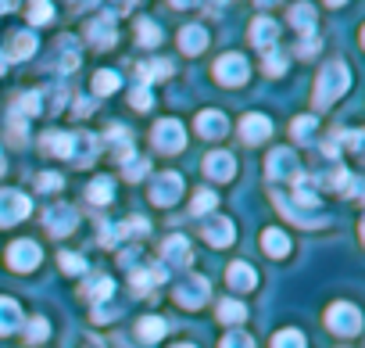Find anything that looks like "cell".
Returning <instances> with one entry per match:
<instances>
[{
    "mask_svg": "<svg viewBox=\"0 0 365 348\" xmlns=\"http://www.w3.org/2000/svg\"><path fill=\"white\" fill-rule=\"evenodd\" d=\"M326 327H329L333 334L354 337V334L361 330V312H358V305H351V302H333V305L326 309Z\"/></svg>",
    "mask_w": 365,
    "mask_h": 348,
    "instance_id": "2",
    "label": "cell"
},
{
    "mask_svg": "<svg viewBox=\"0 0 365 348\" xmlns=\"http://www.w3.org/2000/svg\"><path fill=\"white\" fill-rule=\"evenodd\" d=\"M262 248H265L269 259H287V255H290V237H287L283 230L269 227V230L262 234Z\"/></svg>",
    "mask_w": 365,
    "mask_h": 348,
    "instance_id": "23",
    "label": "cell"
},
{
    "mask_svg": "<svg viewBox=\"0 0 365 348\" xmlns=\"http://www.w3.org/2000/svg\"><path fill=\"white\" fill-rule=\"evenodd\" d=\"M83 294L90 298V302H97V305H104L111 294H115V280L111 277H90V284L83 287Z\"/></svg>",
    "mask_w": 365,
    "mask_h": 348,
    "instance_id": "28",
    "label": "cell"
},
{
    "mask_svg": "<svg viewBox=\"0 0 365 348\" xmlns=\"http://www.w3.org/2000/svg\"><path fill=\"white\" fill-rule=\"evenodd\" d=\"M219 319L230 323V327H237V323L247 319V305L237 302V298H222V302H219Z\"/></svg>",
    "mask_w": 365,
    "mask_h": 348,
    "instance_id": "30",
    "label": "cell"
},
{
    "mask_svg": "<svg viewBox=\"0 0 365 348\" xmlns=\"http://www.w3.org/2000/svg\"><path fill=\"white\" fill-rule=\"evenodd\" d=\"M86 36H90V44H93L97 51L115 47V15H101V19H93V22L86 26Z\"/></svg>",
    "mask_w": 365,
    "mask_h": 348,
    "instance_id": "14",
    "label": "cell"
},
{
    "mask_svg": "<svg viewBox=\"0 0 365 348\" xmlns=\"http://www.w3.org/2000/svg\"><path fill=\"white\" fill-rule=\"evenodd\" d=\"M290 133H294V140H301V144L315 140V115H297L294 126H290Z\"/></svg>",
    "mask_w": 365,
    "mask_h": 348,
    "instance_id": "38",
    "label": "cell"
},
{
    "mask_svg": "<svg viewBox=\"0 0 365 348\" xmlns=\"http://www.w3.org/2000/svg\"><path fill=\"white\" fill-rule=\"evenodd\" d=\"M351 86V69L344 61H329L319 69V79H315V108H329L336 97H344Z\"/></svg>",
    "mask_w": 365,
    "mask_h": 348,
    "instance_id": "1",
    "label": "cell"
},
{
    "mask_svg": "<svg viewBox=\"0 0 365 348\" xmlns=\"http://www.w3.org/2000/svg\"><path fill=\"white\" fill-rule=\"evenodd\" d=\"M129 104H133V108H140V111H147V108L154 104V97H150V90H147V86H136V90H133V97H129Z\"/></svg>",
    "mask_w": 365,
    "mask_h": 348,
    "instance_id": "50",
    "label": "cell"
},
{
    "mask_svg": "<svg viewBox=\"0 0 365 348\" xmlns=\"http://www.w3.org/2000/svg\"><path fill=\"white\" fill-rule=\"evenodd\" d=\"M165 330H168V323H165L161 316H143V319L136 323L140 341H161V337H165Z\"/></svg>",
    "mask_w": 365,
    "mask_h": 348,
    "instance_id": "31",
    "label": "cell"
},
{
    "mask_svg": "<svg viewBox=\"0 0 365 348\" xmlns=\"http://www.w3.org/2000/svg\"><path fill=\"white\" fill-rule=\"evenodd\" d=\"M26 136H29V122L19 119V115H11L8 119V140L11 144H26Z\"/></svg>",
    "mask_w": 365,
    "mask_h": 348,
    "instance_id": "45",
    "label": "cell"
},
{
    "mask_svg": "<svg viewBox=\"0 0 365 348\" xmlns=\"http://www.w3.org/2000/svg\"><path fill=\"white\" fill-rule=\"evenodd\" d=\"M51 19H54L51 0H33V4H29V22H33V26H47Z\"/></svg>",
    "mask_w": 365,
    "mask_h": 348,
    "instance_id": "42",
    "label": "cell"
},
{
    "mask_svg": "<svg viewBox=\"0 0 365 348\" xmlns=\"http://www.w3.org/2000/svg\"><path fill=\"white\" fill-rule=\"evenodd\" d=\"M240 136H244L247 144H262V140H269V136H272V122H269V115H262V111L244 115V122H240Z\"/></svg>",
    "mask_w": 365,
    "mask_h": 348,
    "instance_id": "12",
    "label": "cell"
},
{
    "mask_svg": "<svg viewBox=\"0 0 365 348\" xmlns=\"http://www.w3.org/2000/svg\"><path fill=\"white\" fill-rule=\"evenodd\" d=\"M136 36H140L143 47H158V44H161V29H158L154 19H140V22H136Z\"/></svg>",
    "mask_w": 365,
    "mask_h": 348,
    "instance_id": "37",
    "label": "cell"
},
{
    "mask_svg": "<svg viewBox=\"0 0 365 348\" xmlns=\"http://www.w3.org/2000/svg\"><path fill=\"white\" fill-rule=\"evenodd\" d=\"M215 202H219V198H215V191H208V187H205V191H197V194H194V216H208V212L215 209Z\"/></svg>",
    "mask_w": 365,
    "mask_h": 348,
    "instance_id": "46",
    "label": "cell"
},
{
    "mask_svg": "<svg viewBox=\"0 0 365 348\" xmlns=\"http://www.w3.org/2000/svg\"><path fill=\"white\" fill-rule=\"evenodd\" d=\"M161 259H165V266H187L190 262V241L187 237H165Z\"/></svg>",
    "mask_w": 365,
    "mask_h": 348,
    "instance_id": "18",
    "label": "cell"
},
{
    "mask_svg": "<svg viewBox=\"0 0 365 348\" xmlns=\"http://www.w3.org/2000/svg\"><path fill=\"white\" fill-rule=\"evenodd\" d=\"M36 187H40L43 194H54V191H61V187H65V180L58 177V172H40V180H36Z\"/></svg>",
    "mask_w": 365,
    "mask_h": 348,
    "instance_id": "48",
    "label": "cell"
},
{
    "mask_svg": "<svg viewBox=\"0 0 365 348\" xmlns=\"http://www.w3.org/2000/svg\"><path fill=\"white\" fill-rule=\"evenodd\" d=\"M272 348H308V344H304V334H301V330L287 327V330H279V334L272 337Z\"/></svg>",
    "mask_w": 365,
    "mask_h": 348,
    "instance_id": "40",
    "label": "cell"
},
{
    "mask_svg": "<svg viewBox=\"0 0 365 348\" xmlns=\"http://www.w3.org/2000/svg\"><path fill=\"white\" fill-rule=\"evenodd\" d=\"M108 144H111L108 151H111L118 161H125V158L133 154V136H129L125 126H111V129H108Z\"/></svg>",
    "mask_w": 365,
    "mask_h": 348,
    "instance_id": "26",
    "label": "cell"
},
{
    "mask_svg": "<svg viewBox=\"0 0 365 348\" xmlns=\"http://www.w3.org/2000/svg\"><path fill=\"white\" fill-rule=\"evenodd\" d=\"M205 47H208L205 26H182V29H179V51H182V54H201Z\"/></svg>",
    "mask_w": 365,
    "mask_h": 348,
    "instance_id": "20",
    "label": "cell"
},
{
    "mask_svg": "<svg viewBox=\"0 0 365 348\" xmlns=\"http://www.w3.org/2000/svg\"><path fill=\"white\" fill-rule=\"evenodd\" d=\"M226 280H230L233 291H251V287L258 284V273H255L247 262H233V266L226 269Z\"/></svg>",
    "mask_w": 365,
    "mask_h": 348,
    "instance_id": "24",
    "label": "cell"
},
{
    "mask_svg": "<svg viewBox=\"0 0 365 348\" xmlns=\"http://www.w3.org/2000/svg\"><path fill=\"white\" fill-rule=\"evenodd\" d=\"M219 348H255V341H251V334H244V330H230Z\"/></svg>",
    "mask_w": 365,
    "mask_h": 348,
    "instance_id": "47",
    "label": "cell"
},
{
    "mask_svg": "<svg viewBox=\"0 0 365 348\" xmlns=\"http://www.w3.org/2000/svg\"><path fill=\"white\" fill-rule=\"evenodd\" d=\"M22 323H26L22 305H19L15 298L0 294V334H15V330H22Z\"/></svg>",
    "mask_w": 365,
    "mask_h": 348,
    "instance_id": "17",
    "label": "cell"
},
{
    "mask_svg": "<svg viewBox=\"0 0 365 348\" xmlns=\"http://www.w3.org/2000/svg\"><path fill=\"white\" fill-rule=\"evenodd\" d=\"M22 334H26V341H43V337L51 334V323H47L43 316H33V319L22 323Z\"/></svg>",
    "mask_w": 365,
    "mask_h": 348,
    "instance_id": "39",
    "label": "cell"
},
{
    "mask_svg": "<svg viewBox=\"0 0 365 348\" xmlns=\"http://www.w3.org/2000/svg\"><path fill=\"white\" fill-rule=\"evenodd\" d=\"M76 65H79V47H76V40L65 36V40H61V65H58V69H61V72H72Z\"/></svg>",
    "mask_w": 365,
    "mask_h": 348,
    "instance_id": "43",
    "label": "cell"
},
{
    "mask_svg": "<svg viewBox=\"0 0 365 348\" xmlns=\"http://www.w3.org/2000/svg\"><path fill=\"white\" fill-rule=\"evenodd\" d=\"M265 72H269V76H283V72H287V58L276 54V51H269V54H265Z\"/></svg>",
    "mask_w": 365,
    "mask_h": 348,
    "instance_id": "49",
    "label": "cell"
},
{
    "mask_svg": "<svg viewBox=\"0 0 365 348\" xmlns=\"http://www.w3.org/2000/svg\"><path fill=\"white\" fill-rule=\"evenodd\" d=\"M172 76V61H161V58H150V61H140L136 65V79L140 86L154 83V79H168Z\"/></svg>",
    "mask_w": 365,
    "mask_h": 348,
    "instance_id": "22",
    "label": "cell"
},
{
    "mask_svg": "<svg viewBox=\"0 0 365 348\" xmlns=\"http://www.w3.org/2000/svg\"><path fill=\"white\" fill-rule=\"evenodd\" d=\"M33 54H36V36L33 33H15L8 58H33Z\"/></svg>",
    "mask_w": 365,
    "mask_h": 348,
    "instance_id": "33",
    "label": "cell"
},
{
    "mask_svg": "<svg viewBox=\"0 0 365 348\" xmlns=\"http://www.w3.org/2000/svg\"><path fill=\"white\" fill-rule=\"evenodd\" d=\"M197 133L208 136V140H219V136L230 133V119H226L222 111H215V108H205V111L197 115Z\"/></svg>",
    "mask_w": 365,
    "mask_h": 348,
    "instance_id": "15",
    "label": "cell"
},
{
    "mask_svg": "<svg viewBox=\"0 0 365 348\" xmlns=\"http://www.w3.org/2000/svg\"><path fill=\"white\" fill-rule=\"evenodd\" d=\"M276 205L283 209V216L287 219H294V223H301V227H326V216H315V212H304L294 198H287V194H276Z\"/></svg>",
    "mask_w": 365,
    "mask_h": 348,
    "instance_id": "16",
    "label": "cell"
},
{
    "mask_svg": "<svg viewBox=\"0 0 365 348\" xmlns=\"http://www.w3.org/2000/svg\"><path fill=\"white\" fill-rule=\"evenodd\" d=\"M290 22H294L301 33H312V29H315V8H308V4H294V8H290Z\"/></svg>",
    "mask_w": 365,
    "mask_h": 348,
    "instance_id": "36",
    "label": "cell"
},
{
    "mask_svg": "<svg viewBox=\"0 0 365 348\" xmlns=\"http://www.w3.org/2000/svg\"><path fill=\"white\" fill-rule=\"evenodd\" d=\"M19 8V0H0V15H8V11H15Z\"/></svg>",
    "mask_w": 365,
    "mask_h": 348,
    "instance_id": "53",
    "label": "cell"
},
{
    "mask_svg": "<svg viewBox=\"0 0 365 348\" xmlns=\"http://www.w3.org/2000/svg\"><path fill=\"white\" fill-rule=\"evenodd\" d=\"M247 76H251V65H247V58L244 54H222L219 61H215V79L222 83V86H240V83H247Z\"/></svg>",
    "mask_w": 365,
    "mask_h": 348,
    "instance_id": "6",
    "label": "cell"
},
{
    "mask_svg": "<svg viewBox=\"0 0 365 348\" xmlns=\"http://www.w3.org/2000/svg\"><path fill=\"white\" fill-rule=\"evenodd\" d=\"M40 259H43V252H40L36 241H15V244L8 248V266H11L15 273H33V269L40 266Z\"/></svg>",
    "mask_w": 365,
    "mask_h": 348,
    "instance_id": "8",
    "label": "cell"
},
{
    "mask_svg": "<svg viewBox=\"0 0 365 348\" xmlns=\"http://www.w3.org/2000/svg\"><path fill=\"white\" fill-rule=\"evenodd\" d=\"M4 69H8V54L0 51V76H4Z\"/></svg>",
    "mask_w": 365,
    "mask_h": 348,
    "instance_id": "56",
    "label": "cell"
},
{
    "mask_svg": "<svg viewBox=\"0 0 365 348\" xmlns=\"http://www.w3.org/2000/svg\"><path fill=\"white\" fill-rule=\"evenodd\" d=\"M118 86H122V76L111 72V69H101V72L93 76V94H101V97H104V94H115Z\"/></svg>",
    "mask_w": 365,
    "mask_h": 348,
    "instance_id": "34",
    "label": "cell"
},
{
    "mask_svg": "<svg viewBox=\"0 0 365 348\" xmlns=\"http://www.w3.org/2000/svg\"><path fill=\"white\" fill-rule=\"evenodd\" d=\"M258 8H272V4H279V0H255Z\"/></svg>",
    "mask_w": 365,
    "mask_h": 348,
    "instance_id": "57",
    "label": "cell"
},
{
    "mask_svg": "<svg viewBox=\"0 0 365 348\" xmlns=\"http://www.w3.org/2000/svg\"><path fill=\"white\" fill-rule=\"evenodd\" d=\"M40 108H43L40 94H36V90H26L22 97H15V104H11V115H19V119H33V115H40Z\"/></svg>",
    "mask_w": 365,
    "mask_h": 348,
    "instance_id": "29",
    "label": "cell"
},
{
    "mask_svg": "<svg viewBox=\"0 0 365 348\" xmlns=\"http://www.w3.org/2000/svg\"><path fill=\"white\" fill-rule=\"evenodd\" d=\"M150 230V223L143 216H129L125 223H118V237H143Z\"/></svg>",
    "mask_w": 365,
    "mask_h": 348,
    "instance_id": "41",
    "label": "cell"
},
{
    "mask_svg": "<svg viewBox=\"0 0 365 348\" xmlns=\"http://www.w3.org/2000/svg\"><path fill=\"white\" fill-rule=\"evenodd\" d=\"M86 198H90L93 205H108V202L115 198V184H111L108 177H97V180H90V187H86Z\"/></svg>",
    "mask_w": 365,
    "mask_h": 348,
    "instance_id": "32",
    "label": "cell"
},
{
    "mask_svg": "<svg viewBox=\"0 0 365 348\" xmlns=\"http://www.w3.org/2000/svg\"><path fill=\"white\" fill-rule=\"evenodd\" d=\"M326 4H329V8H344V4H347V0H326Z\"/></svg>",
    "mask_w": 365,
    "mask_h": 348,
    "instance_id": "58",
    "label": "cell"
},
{
    "mask_svg": "<svg viewBox=\"0 0 365 348\" xmlns=\"http://www.w3.org/2000/svg\"><path fill=\"white\" fill-rule=\"evenodd\" d=\"M29 212H33V202H29L22 191H11V187L0 191V227H15V223H22Z\"/></svg>",
    "mask_w": 365,
    "mask_h": 348,
    "instance_id": "4",
    "label": "cell"
},
{
    "mask_svg": "<svg viewBox=\"0 0 365 348\" xmlns=\"http://www.w3.org/2000/svg\"><path fill=\"white\" fill-rule=\"evenodd\" d=\"M179 198H182V177L179 172H161V177H154V184H150V202L154 205L168 209Z\"/></svg>",
    "mask_w": 365,
    "mask_h": 348,
    "instance_id": "7",
    "label": "cell"
},
{
    "mask_svg": "<svg viewBox=\"0 0 365 348\" xmlns=\"http://www.w3.org/2000/svg\"><path fill=\"white\" fill-rule=\"evenodd\" d=\"M4 169H8V165H4V154H0V177H4Z\"/></svg>",
    "mask_w": 365,
    "mask_h": 348,
    "instance_id": "60",
    "label": "cell"
},
{
    "mask_svg": "<svg viewBox=\"0 0 365 348\" xmlns=\"http://www.w3.org/2000/svg\"><path fill=\"white\" fill-rule=\"evenodd\" d=\"M301 54H315L319 51V40H315V33H304V40H301V47H297Z\"/></svg>",
    "mask_w": 365,
    "mask_h": 348,
    "instance_id": "51",
    "label": "cell"
},
{
    "mask_svg": "<svg viewBox=\"0 0 365 348\" xmlns=\"http://www.w3.org/2000/svg\"><path fill=\"white\" fill-rule=\"evenodd\" d=\"M40 144L51 151V154H58V158H72V147H76V133H61V129H47L43 136H40Z\"/></svg>",
    "mask_w": 365,
    "mask_h": 348,
    "instance_id": "19",
    "label": "cell"
},
{
    "mask_svg": "<svg viewBox=\"0 0 365 348\" xmlns=\"http://www.w3.org/2000/svg\"><path fill=\"white\" fill-rule=\"evenodd\" d=\"M265 172H269V180H276V184L297 180V177H301V161H297V154H294L290 147H276V151H269V158H265Z\"/></svg>",
    "mask_w": 365,
    "mask_h": 348,
    "instance_id": "3",
    "label": "cell"
},
{
    "mask_svg": "<svg viewBox=\"0 0 365 348\" xmlns=\"http://www.w3.org/2000/svg\"><path fill=\"white\" fill-rule=\"evenodd\" d=\"M175 348H194V344H175Z\"/></svg>",
    "mask_w": 365,
    "mask_h": 348,
    "instance_id": "61",
    "label": "cell"
},
{
    "mask_svg": "<svg viewBox=\"0 0 365 348\" xmlns=\"http://www.w3.org/2000/svg\"><path fill=\"white\" fill-rule=\"evenodd\" d=\"M205 172H208L212 180H233L237 177V158L230 151H212L205 158Z\"/></svg>",
    "mask_w": 365,
    "mask_h": 348,
    "instance_id": "13",
    "label": "cell"
},
{
    "mask_svg": "<svg viewBox=\"0 0 365 348\" xmlns=\"http://www.w3.org/2000/svg\"><path fill=\"white\" fill-rule=\"evenodd\" d=\"M147 169H150V161H147V158H140L136 151H133V154H129V158L122 161V172H125V180H133V184L147 177Z\"/></svg>",
    "mask_w": 365,
    "mask_h": 348,
    "instance_id": "35",
    "label": "cell"
},
{
    "mask_svg": "<svg viewBox=\"0 0 365 348\" xmlns=\"http://www.w3.org/2000/svg\"><path fill=\"white\" fill-rule=\"evenodd\" d=\"M76 8H93V4H101V0H72Z\"/></svg>",
    "mask_w": 365,
    "mask_h": 348,
    "instance_id": "55",
    "label": "cell"
},
{
    "mask_svg": "<svg viewBox=\"0 0 365 348\" xmlns=\"http://www.w3.org/2000/svg\"><path fill=\"white\" fill-rule=\"evenodd\" d=\"M276 36H279V26H276L272 19H255V22H251V40H255V47L272 51Z\"/></svg>",
    "mask_w": 365,
    "mask_h": 348,
    "instance_id": "21",
    "label": "cell"
},
{
    "mask_svg": "<svg viewBox=\"0 0 365 348\" xmlns=\"http://www.w3.org/2000/svg\"><path fill=\"white\" fill-rule=\"evenodd\" d=\"M165 277H168V269H165V266H150V269H140V266H136L129 280H133V291H136V294H143V291H150L154 284H161Z\"/></svg>",
    "mask_w": 365,
    "mask_h": 348,
    "instance_id": "25",
    "label": "cell"
},
{
    "mask_svg": "<svg viewBox=\"0 0 365 348\" xmlns=\"http://www.w3.org/2000/svg\"><path fill=\"white\" fill-rule=\"evenodd\" d=\"M150 140H154L158 151L175 154V151L187 147V129H182V122H175V119H165V122H158V126L150 129Z\"/></svg>",
    "mask_w": 365,
    "mask_h": 348,
    "instance_id": "5",
    "label": "cell"
},
{
    "mask_svg": "<svg viewBox=\"0 0 365 348\" xmlns=\"http://www.w3.org/2000/svg\"><path fill=\"white\" fill-rule=\"evenodd\" d=\"M72 158L79 161V165H90L93 158H97V136L93 133H76V147H72Z\"/></svg>",
    "mask_w": 365,
    "mask_h": 348,
    "instance_id": "27",
    "label": "cell"
},
{
    "mask_svg": "<svg viewBox=\"0 0 365 348\" xmlns=\"http://www.w3.org/2000/svg\"><path fill=\"white\" fill-rule=\"evenodd\" d=\"M76 223H79V212H76L72 205H51V209L43 212V227H47L54 237L72 234V230H76Z\"/></svg>",
    "mask_w": 365,
    "mask_h": 348,
    "instance_id": "9",
    "label": "cell"
},
{
    "mask_svg": "<svg viewBox=\"0 0 365 348\" xmlns=\"http://www.w3.org/2000/svg\"><path fill=\"white\" fill-rule=\"evenodd\" d=\"M90 108H93V101H76V111L79 115H90Z\"/></svg>",
    "mask_w": 365,
    "mask_h": 348,
    "instance_id": "54",
    "label": "cell"
},
{
    "mask_svg": "<svg viewBox=\"0 0 365 348\" xmlns=\"http://www.w3.org/2000/svg\"><path fill=\"white\" fill-rule=\"evenodd\" d=\"M58 262H61V269H65L68 277L86 273V259H83V255H76V252H61V255H58Z\"/></svg>",
    "mask_w": 365,
    "mask_h": 348,
    "instance_id": "44",
    "label": "cell"
},
{
    "mask_svg": "<svg viewBox=\"0 0 365 348\" xmlns=\"http://www.w3.org/2000/svg\"><path fill=\"white\" fill-rule=\"evenodd\" d=\"M175 302L182 309H201L208 302V280L205 277H187V280L175 287Z\"/></svg>",
    "mask_w": 365,
    "mask_h": 348,
    "instance_id": "10",
    "label": "cell"
},
{
    "mask_svg": "<svg viewBox=\"0 0 365 348\" xmlns=\"http://www.w3.org/2000/svg\"><path fill=\"white\" fill-rule=\"evenodd\" d=\"M230 4V0H212V8H226Z\"/></svg>",
    "mask_w": 365,
    "mask_h": 348,
    "instance_id": "59",
    "label": "cell"
},
{
    "mask_svg": "<svg viewBox=\"0 0 365 348\" xmlns=\"http://www.w3.org/2000/svg\"><path fill=\"white\" fill-rule=\"evenodd\" d=\"M201 0H172V8H179V11H187V8H197Z\"/></svg>",
    "mask_w": 365,
    "mask_h": 348,
    "instance_id": "52",
    "label": "cell"
},
{
    "mask_svg": "<svg viewBox=\"0 0 365 348\" xmlns=\"http://www.w3.org/2000/svg\"><path fill=\"white\" fill-rule=\"evenodd\" d=\"M201 234H205V241H208L212 248H230L233 237H237V230H233V223H230L226 216H212V219L201 227Z\"/></svg>",
    "mask_w": 365,
    "mask_h": 348,
    "instance_id": "11",
    "label": "cell"
}]
</instances>
